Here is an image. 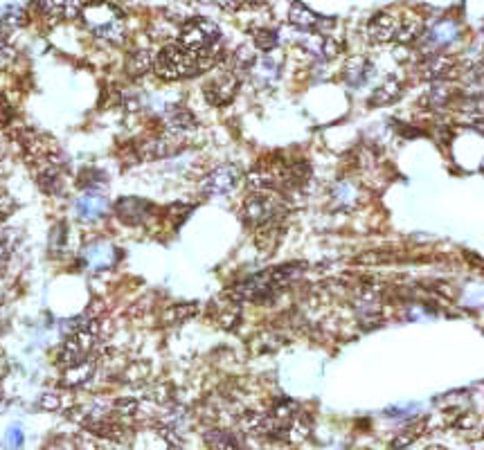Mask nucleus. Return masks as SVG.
<instances>
[{
	"mask_svg": "<svg viewBox=\"0 0 484 450\" xmlns=\"http://www.w3.org/2000/svg\"><path fill=\"white\" fill-rule=\"evenodd\" d=\"M95 374V362L90 358H86L77 365L66 367V374H63V385L66 388H79V385H86Z\"/></svg>",
	"mask_w": 484,
	"mask_h": 450,
	"instance_id": "nucleus-20",
	"label": "nucleus"
},
{
	"mask_svg": "<svg viewBox=\"0 0 484 450\" xmlns=\"http://www.w3.org/2000/svg\"><path fill=\"white\" fill-rule=\"evenodd\" d=\"M206 444L212 448H236L239 442H236L234 437H230L228 432H221V430H210L206 435Z\"/></svg>",
	"mask_w": 484,
	"mask_h": 450,
	"instance_id": "nucleus-27",
	"label": "nucleus"
},
{
	"mask_svg": "<svg viewBox=\"0 0 484 450\" xmlns=\"http://www.w3.org/2000/svg\"><path fill=\"white\" fill-rule=\"evenodd\" d=\"M399 93H401V86H399V81H394V79H390V81H385L381 88H376L374 90V95L370 97V106H383V104H390V102H394L396 97H399Z\"/></svg>",
	"mask_w": 484,
	"mask_h": 450,
	"instance_id": "nucleus-22",
	"label": "nucleus"
},
{
	"mask_svg": "<svg viewBox=\"0 0 484 450\" xmlns=\"http://www.w3.org/2000/svg\"><path fill=\"white\" fill-rule=\"evenodd\" d=\"M25 20H27V14L23 7H18V5L3 7L0 9V39L7 41L12 32L25 25Z\"/></svg>",
	"mask_w": 484,
	"mask_h": 450,
	"instance_id": "nucleus-15",
	"label": "nucleus"
},
{
	"mask_svg": "<svg viewBox=\"0 0 484 450\" xmlns=\"http://www.w3.org/2000/svg\"><path fill=\"white\" fill-rule=\"evenodd\" d=\"M14 212V200L9 194H5V191H0V219L9 217V214Z\"/></svg>",
	"mask_w": 484,
	"mask_h": 450,
	"instance_id": "nucleus-31",
	"label": "nucleus"
},
{
	"mask_svg": "<svg viewBox=\"0 0 484 450\" xmlns=\"http://www.w3.org/2000/svg\"><path fill=\"white\" fill-rule=\"evenodd\" d=\"M372 77V66L365 59H351L347 66V81L351 86H361Z\"/></svg>",
	"mask_w": 484,
	"mask_h": 450,
	"instance_id": "nucleus-23",
	"label": "nucleus"
},
{
	"mask_svg": "<svg viewBox=\"0 0 484 450\" xmlns=\"http://www.w3.org/2000/svg\"><path fill=\"white\" fill-rule=\"evenodd\" d=\"M302 268H304L302 264H284L271 268L266 273L253 275L248 280L236 284L228 293V297H232L234 302H260V299L275 295L279 288H284L293 280H297L302 275Z\"/></svg>",
	"mask_w": 484,
	"mask_h": 450,
	"instance_id": "nucleus-2",
	"label": "nucleus"
},
{
	"mask_svg": "<svg viewBox=\"0 0 484 450\" xmlns=\"http://www.w3.org/2000/svg\"><path fill=\"white\" fill-rule=\"evenodd\" d=\"M241 180V171L236 165H221L217 169H212L210 174L203 180V191L208 196H228L236 189Z\"/></svg>",
	"mask_w": 484,
	"mask_h": 450,
	"instance_id": "nucleus-7",
	"label": "nucleus"
},
{
	"mask_svg": "<svg viewBox=\"0 0 484 450\" xmlns=\"http://www.w3.org/2000/svg\"><path fill=\"white\" fill-rule=\"evenodd\" d=\"M401 25H403V14L379 12L368 23V36L374 43H399Z\"/></svg>",
	"mask_w": 484,
	"mask_h": 450,
	"instance_id": "nucleus-8",
	"label": "nucleus"
},
{
	"mask_svg": "<svg viewBox=\"0 0 484 450\" xmlns=\"http://www.w3.org/2000/svg\"><path fill=\"white\" fill-rule=\"evenodd\" d=\"M243 221L255 228H262L268 223H279L286 217V203L273 191H255L243 203L241 212Z\"/></svg>",
	"mask_w": 484,
	"mask_h": 450,
	"instance_id": "nucleus-4",
	"label": "nucleus"
},
{
	"mask_svg": "<svg viewBox=\"0 0 484 450\" xmlns=\"http://www.w3.org/2000/svg\"><path fill=\"white\" fill-rule=\"evenodd\" d=\"M83 23L90 27L93 34L109 39V41H122L124 36V16L109 0H93L81 7Z\"/></svg>",
	"mask_w": 484,
	"mask_h": 450,
	"instance_id": "nucleus-3",
	"label": "nucleus"
},
{
	"mask_svg": "<svg viewBox=\"0 0 484 450\" xmlns=\"http://www.w3.org/2000/svg\"><path fill=\"white\" fill-rule=\"evenodd\" d=\"M14 59H16V52H14V48L9 46L7 41H3V39H0V70H7V68L12 66V63H14Z\"/></svg>",
	"mask_w": 484,
	"mask_h": 450,
	"instance_id": "nucleus-28",
	"label": "nucleus"
},
{
	"mask_svg": "<svg viewBox=\"0 0 484 450\" xmlns=\"http://www.w3.org/2000/svg\"><path fill=\"white\" fill-rule=\"evenodd\" d=\"M152 66H154V57L149 55L147 50H140V52H135V55L128 59V74H131V77H142V74H147L149 70H152Z\"/></svg>",
	"mask_w": 484,
	"mask_h": 450,
	"instance_id": "nucleus-24",
	"label": "nucleus"
},
{
	"mask_svg": "<svg viewBox=\"0 0 484 450\" xmlns=\"http://www.w3.org/2000/svg\"><path fill=\"white\" fill-rule=\"evenodd\" d=\"M165 126L169 133H187V131H196V117L187 109H169L165 115Z\"/></svg>",
	"mask_w": 484,
	"mask_h": 450,
	"instance_id": "nucleus-18",
	"label": "nucleus"
},
{
	"mask_svg": "<svg viewBox=\"0 0 484 450\" xmlns=\"http://www.w3.org/2000/svg\"><path fill=\"white\" fill-rule=\"evenodd\" d=\"M39 7L50 18H74L81 14L79 0H39Z\"/></svg>",
	"mask_w": 484,
	"mask_h": 450,
	"instance_id": "nucleus-16",
	"label": "nucleus"
},
{
	"mask_svg": "<svg viewBox=\"0 0 484 450\" xmlns=\"http://www.w3.org/2000/svg\"><path fill=\"white\" fill-rule=\"evenodd\" d=\"M356 198H358V189L351 183H340L336 191H333V200H336L340 207H354L356 205Z\"/></svg>",
	"mask_w": 484,
	"mask_h": 450,
	"instance_id": "nucleus-26",
	"label": "nucleus"
},
{
	"mask_svg": "<svg viewBox=\"0 0 484 450\" xmlns=\"http://www.w3.org/2000/svg\"><path fill=\"white\" fill-rule=\"evenodd\" d=\"M178 43L191 52H214V50H219L221 29L217 23H212L208 18H194L189 23L182 25L180 34H178Z\"/></svg>",
	"mask_w": 484,
	"mask_h": 450,
	"instance_id": "nucleus-5",
	"label": "nucleus"
},
{
	"mask_svg": "<svg viewBox=\"0 0 484 450\" xmlns=\"http://www.w3.org/2000/svg\"><path fill=\"white\" fill-rule=\"evenodd\" d=\"M356 315L365 327H372L381 320L383 315V304H381V293L374 286H365L356 295Z\"/></svg>",
	"mask_w": 484,
	"mask_h": 450,
	"instance_id": "nucleus-10",
	"label": "nucleus"
},
{
	"mask_svg": "<svg viewBox=\"0 0 484 450\" xmlns=\"http://www.w3.org/2000/svg\"><path fill=\"white\" fill-rule=\"evenodd\" d=\"M97 329H100V325H97V320H93V322H88L86 327L72 331L59 351V362L63 367L77 365V362L90 358V351L97 340Z\"/></svg>",
	"mask_w": 484,
	"mask_h": 450,
	"instance_id": "nucleus-6",
	"label": "nucleus"
},
{
	"mask_svg": "<svg viewBox=\"0 0 484 450\" xmlns=\"http://www.w3.org/2000/svg\"><path fill=\"white\" fill-rule=\"evenodd\" d=\"M453 59L446 55H439V52H433V55H426L424 63H422V72L426 79H444L448 77V72L453 70Z\"/></svg>",
	"mask_w": 484,
	"mask_h": 450,
	"instance_id": "nucleus-17",
	"label": "nucleus"
},
{
	"mask_svg": "<svg viewBox=\"0 0 484 450\" xmlns=\"http://www.w3.org/2000/svg\"><path fill=\"white\" fill-rule=\"evenodd\" d=\"M106 210H109V200H106L104 194H97V191H86L83 196L77 198V214L81 221L102 219Z\"/></svg>",
	"mask_w": 484,
	"mask_h": 450,
	"instance_id": "nucleus-13",
	"label": "nucleus"
},
{
	"mask_svg": "<svg viewBox=\"0 0 484 450\" xmlns=\"http://www.w3.org/2000/svg\"><path fill=\"white\" fill-rule=\"evenodd\" d=\"M117 259V248L109 241H95L83 250V261L88 264L90 271H109Z\"/></svg>",
	"mask_w": 484,
	"mask_h": 450,
	"instance_id": "nucleus-11",
	"label": "nucleus"
},
{
	"mask_svg": "<svg viewBox=\"0 0 484 450\" xmlns=\"http://www.w3.org/2000/svg\"><path fill=\"white\" fill-rule=\"evenodd\" d=\"M149 212H152V205L144 198L137 196H124L117 200L115 205V214L120 217V221L128 223V225H137L149 219Z\"/></svg>",
	"mask_w": 484,
	"mask_h": 450,
	"instance_id": "nucleus-12",
	"label": "nucleus"
},
{
	"mask_svg": "<svg viewBox=\"0 0 484 450\" xmlns=\"http://www.w3.org/2000/svg\"><path fill=\"white\" fill-rule=\"evenodd\" d=\"M41 408L43 410H50V412H55L61 408V396L57 392H46L41 396Z\"/></svg>",
	"mask_w": 484,
	"mask_h": 450,
	"instance_id": "nucleus-29",
	"label": "nucleus"
},
{
	"mask_svg": "<svg viewBox=\"0 0 484 450\" xmlns=\"http://www.w3.org/2000/svg\"><path fill=\"white\" fill-rule=\"evenodd\" d=\"M236 88H239V77L234 72H223L219 77L210 79L203 93H206V100L212 106H225L234 100Z\"/></svg>",
	"mask_w": 484,
	"mask_h": 450,
	"instance_id": "nucleus-9",
	"label": "nucleus"
},
{
	"mask_svg": "<svg viewBox=\"0 0 484 450\" xmlns=\"http://www.w3.org/2000/svg\"><path fill=\"white\" fill-rule=\"evenodd\" d=\"M217 63V50L214 52H191L187 48H182L180 43H171L160 50V55L156 59V72L163 79L178 81L185 77H194L203 70L212 68Z\"/></svg>",
	"mask_w": 484,
	"mask_h": 450,
	"instance_id": "nucleus-1",
	"label": "nucleus"
},
{
	"mask_svg": "<svg viewBox=\"0 0 484 450\" xmlns=\"http://www.w3.org/2000/svg\"><path fill=\"white\" fill-rule=\"evenodd\" d=\"M206 3L217 5V7L225 9V12H236V9H241L246 5V0H206Z\"/></svg>",
	"mask_w": 484,
	"mask_h": 450,
	"instance_id": "nucleus-30",
	"label": "nucleus"
},
{
	"mask_svg": "<svg viewBox=\"0 0 484 450\" xmlns=\"http://www.w3.org/2000/svg\"><path fill=\"white\" fill-rule=\"evenodd\" d=\"M288 20H290V25H295L300 29H320L325 25V20H322L314 9H309L304 3H300V0H295V3L290 5Z\"/></svg>",
	"mask_w": 484,
	"mask_h": 450,
	"instance_id": "nucleus-14",
	"label": "nucleus"
},
{
	"mask_svg": "<svg viewBox=\"0 0 484 450\" xmlns=\"http://www.w3.org/2000/svg\"><path fill=\"white\" fill-rule=\"evenodd\" d=\"M248 72L253 74V79L260 86H271L279 77V63L271 57H257Z\"/></svg>",
	"mask_w": 484,
	"mask_h": 450,
	"instance_id": "nucleus-19",
	"label": "nucleus"
},
{
	"mask_svg": "<svg viewBox=\"0 0 484 450\" xmlns=\"http://www.w3.org/2000/svg\"><path fill=\"white\" fill-rule=\"evenodd\" d=\"M253 41H255V48H257V50H262V52H273V50L277 48V43H279V36H277L275 29L260 27V29H255Z\"/></svg>",
	"mask_w": 484,
	"mask_h": 450,
	"instance_id": "nucleus-25",
	"label": "nucleus"
},
{
	"mask_svg": "<svg viewBox=\"0 0 484 450\" xmlns=\"http://www.w3.org/2000/svg\"><path fill=\"white\" fill-rule=\"evenodd\" d=\"M174 151H176V146L169 144V137H152V140H147L144 144H140V156L144 160L165 158Z\"/></svg>",
	"mask_w": 484,
	"mask_h": 450,
	"instance_id": "nucleus-21",
	"label": "nucleus"
}]
</instances>
